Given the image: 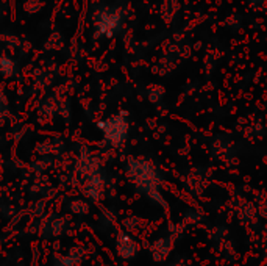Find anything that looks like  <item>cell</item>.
<instances>
[{
  "label": "cell",
  "mask_w": 267,
  "mask_h": 266,
  "mask_svg": "<svg viewBox=\"0 0 267 266\" xmlns=\"http://www.w3.org/2000/svg\"><path fill=\"white\" fill-rule=\"evenodd\" d=\"M124 16L118 8L113 7H100L92 14V27L97 36L102 38H113L122 27Z\"/></svg>",
  "instance_id": "6da1fadb"
},
{
  "label": "cell",
  "mask_w": 267,
  "mask_h": 266,
  "mask_svg": "<svg viewBox=\"0 0 267 266\" xmlns=\"http://www.w3.org/2000/svg\"><path fill=\"white\" fill-rule=\"evenodd\" d=\"M97 127L103 133L105 140L111 146L119 147L124 144V141L127 140V135H128L127 113H119V114L110 116V118H106L103 121H98Z\"/></svg>",
  "instance_id": "7a4b0ae2"
},
{
  "label": "cell",
  "mask_w": 267,
  "mask_h": 266,
  "mask_svg": "<svg viewBox=\"0 0 267 266\" xmlns=\"http://www.w3.org/2000/svg\"><path fill=\"white\" fill-rule=\"evenodd\" d=\"M86 193L92 197V199H98L103 193V179L98 172L91 174L88 177V184H86Z\"/></svg>",
  "instance_id": "3957f363"
},
{
  "label": "cell",
  "mask_w": 267,
  "mask_h": 266,
  "mask_svg": "<svg viewBox=\"0 0 267 266\" xmlns=\"http://www.w3.org/2000/svg\"><path fill=\"white\" fill-rule=\"evenodd\" d=\"M16 71H18V64H16V61L7 55L0 57V75H4L7 78H11Z\"/></svg>",
  "instance_id": "277c9868"
},
{
  "label": "cell",
  "mask_w": 267,
  "mask_h": 266,
  "mask_svg": "<svg viewBox=\"0 0 267 266\" xmlns=\"http://www.w3.org/2000/svg\"><path fill=\"white\" fill-rule=\"evenodd\" d=\"M7 113H8V104H7V97L5 94L0 91V125H4L7 119Z\"/></svg>",
  "instance_id": "5b68a950"
}]
</instances>
